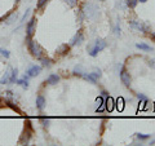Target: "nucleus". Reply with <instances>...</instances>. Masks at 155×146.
<instances>
[{
    "label": "nucleus",
    "instance_id": "obj_15",
    "mask_svg": "<svg viewBox=\"0 0 155 146\" xmlns=\"http://www.w3.org/2000/svg\"><path fill=\"white\" fill-rule=\"evenodd\" d=\"M9 78H10V73L7 71V73L3 75V78L0 79V84H7V83H9Z\"/></svg>",
    "mask_w": 155,
    "mask_h": 146
},
{
    "label": "nucleus",
    "instance_id": "obj_11",
    "mask_svg": "<svg viewBox=\"0 0 155 146\" xmlns=\"http://www.w3.org/2000/svg\"><path fill=\"white\" fill-rule=\"evenodd\" d=\"M68 49H70V45H67V44H62V45L57 49V53L61 54V56H65V54L68 53Z\"/></svg>",
    "mask_w": 155,
    "mask_h": 146
},
{
    "label": "nucleus",
    "instance_id": "obj_4",
    "mask_svg": "<svg viewBox=\"0 0 155 146\" xmlns=\"http://www.w3.org/2000/svg\"><path fill=\"white\" fill-rule=\"evenodd\" d=\"M120 79H121V83H123L126 87H129L131 83H132L131 74L126 70V67H121V70H120Z\"/></svg>",
    "mask_w": 155,
    "mask_h": 146
},
{
    "label": "nucleus",
    "instance_id": "obj_14",
    "mask_svg": "<svg viewBox=\"0 0 155 146\" xmlns=\"http://www.w3.org/2000/svg\"><path fill=\"white\" fill-rule=\"evenodd\" d=\"M39 59H40L41 66H43V67H49L50 65H52V59L48 58V57H40Z\"/></svg>",
    "mask_w": 155,
    "mask_h": 146
},
{
    "label": "nucleus",
    "instance_id": "obj_32",
    "mask_svg": "<svg viewBox=\"0 0 155 146\" xmlns=\"http://www.w3.org/2000/svg\"><path fill=\"white\" fill-rule=\"evenodd\" d=\"M115 34L116 35H120V27H119V25L115 27Z\"/></svg>",
    "mask_w": 155,
    "mask_h": 146
},
{
    "label": "nucleus",
    "instance_id": "obj_27",
    "mask_svg": "<svg viewBox=\"0 0 155 146\" xmlns=\"http://www.w3.org/2000/svg\"><path fill=\"white\" fill-rule=\"evenodd\" d=\"M41 124H43L44 128H48V126H49V119L48 118H41Z\"/></svg>",
    "mask_w": 155,
    "mask_h": 146
},
{
    "label": "nucleus",
    "instance_id": "obj_20",
    "mask_svg": "<svg viewBox=\"0 0 155 146\" xmlns=\"http://www.w3.org/2000/svg\"><path fill=\"white\" fill-rule=\"evenodd\" d=\"M91 75L97 80V79H100V78H101L102 73H101V70H100V68H94V70H93V73H91Z\"/></svg>",
    "mask_w": 155,
    "mask_h": 146
},
{
    "label": "nucleus",
    "instance_id": "obj_18",
    "mask_svg": "<svg viewBox=\"0 0 155 146\" xmlns=\"http://www.w3.org/2000/svg\"><path fill=\"white\" fill-rule=\"evenodd\" d=\"M17 84H20L21 87H23L25 89H27L29 88V82H27V79H25V78H22V79H20V80H17Z\"/></svg>",
    "mask_w": 155,
    "mask_h": 146
},
{
    "label": "nucleus",
    "instance_id": "obj_13",
    "mask_svg": "<svg viewBox=\"0 0 155 146\" xmlns=\"http://www.w3.org/2000/svg\"><path fill=\"white\" fill-rule=\"evenodd\" d=\"M17 78H18V70H17V68H12L9 83H16L17 82Z\"/></svg>",
    "mask_w": 155,
    "mask_h": 146
},
{
    "label": "nucleus",
    "instance_id": "obj_24",
    "mask_svg": "<svg viewBox=\"0 0 155 146\" xmlns=\"http://www.w3.org/2000/svg\"><path fill=\"white\" fill-rule=\"evenodd\" d=\"M83 68H82V66H76L75 68H74V75H83V73H84V71H82Z\"/></svg>",
    "mask_w": 155,
    "mask_h": 146
},
{
    "label": "nucleus",
    "instance_id": "obj_26",
    "mask_svg": "<svg viewBox=\"0 0 155 146\" xmlns=\"http://www.w3.org/2000/svg\"><path fill=\"white\" fill-rule=\"evenodd\" d=\"M65 1H66L67 3V5H68V7H76V5H78V0H65Z\"/></svg>",
    "mask_w": 155,
    "mask_h": 146
},
{
    "label": "nucleus",
    "instance_id": "obj_10",
    "mask_svg": "<svg viewBox=\"0 0 155 146\" xmlns=\"http://www.w3.org/2000/svg\"><path fill=\"white\" fill-rule=\"evenodd\" d=\"M58 82H59V76L57 75V74H50L45 83H48V84H50V85H56Z\"/></svg>",
    "mask_w": 155,
    "mask_h": 146
},
{
    "label": "nucleus",
    "instance_id": "obj_25",
    "mask_svg": "<svg viewBox=\"0 0 155 146\" xmlns=\"http://www.w3.org/2000/svg\"><path fill=\"white\" fill-rule=\"evenodd\" d=\"M0 54H1L3 57H5V58H9L10 57L9 50H7V49H1V48H0Z\"/></svg>",
    "mask_w": 155,
    "mask_h": 146
},
{
    "label": "nucleus",
    "instance_id": "obj_38",
    "mask_svg": "<svg viewBox=\"0 0 155 146\" xmlns=\"http://www.w3.org/2000/svg\"><path fill=\"white\" fill-rule=\"evenodd\" d=\"M16 1H20V0H16Z\"/></svg>",
    "mask_w": 155,
    "mask_h": 146
},
{
    "label": "nucleus",
    "instance_id": "obj_8",
    "mask_svg": "<svg viewBox=\"0 0 155 146\" xmlns=\"http://www.w3.org/2000/svg\"><path fill=\"white\" fill-rule=\"evenodd\" d=\"M114 107H115V100L112 97L107 96L105 98V110L109 112H111L112 110H114Z\"/></svg>",
    "mask_w": 155,
    "mask_h": 146
},
{
    "label": "nucleus",
    "instance_id": "obj_36",
    "mask_svg": "<svg viewBox=\"0 0 155 146\" xmlns=\"http://www.w3.org/2000/svg\"><path fill=\"white\" fill-rule=\"evenodd\" d=\"M150 145H155V140H153V141L150 142Z\"/></svg>",
    "mask_w": 155,
    "mask_h": 146
},
{
    "label": "nucleus",
    "instance_id": "obj_35",
    "mask_svg": "<svg viewBox=\"0 0 155 146\" xmlns=\"http://www.w3.org/2000/svg\"><path fill=\"white\" fill-rule=\"evenodd\" d=\"M150 38L153 39L154 41H155V32H150Z\"/></svg>",
    "mask_w": 155,
    "mask_h": 146
},
{
    "label": "nucleus",
    "instance_id": "obj_22",
    "mask_svg": "<svg viewBox=\"0 0 155 146\" xmlns=\"http://www.w3.org/2000/svg\"><path fill=\"white\" fill-rule=\"evenodd\" d=\"M5 105H7L8 107H10L12 110H17V111H20V110H18V107H17V105H14V103L12 102L10 100H5Z\"/></svg>",
    "mask_w": 155,
    "mask_h": 146
},
{
    "label": "nucleus",
    "instance_id": "obj_29",
    "mask_svg": "<svg viewBox=\"0 0 155 146\" xmlns=\"http://www.w3.org/2000/svg\"><path fill=\"white\" fill-rule=\"evenodd\" d=\"M29 14H30V9H27V10L25 12V14H23V16H22V18H21V21H22V22H23V21L26 20V17L29 16Z\"/></svg>",
    "mask_w": 155,
    "mask_h": 146
},
{
    "label": "nucleus",
    "instance_id": "obj_33",
    "mask_svg": "<svg viewBox=\"0 0 155 146\" xmlns=\"http://www.w3.org/2000/svg\"><path fill=\"white\" fill-rule=\"evenodd\" d=\"M101 96H102V97H107V96H109V92L102 91V92H101Z\"/></svg>",
    "mask_w": 155,
    "mask_h": 146
},
{
    "label": "nucleus",
    "instance_id": "obj_19",
    "mask_svg": "<svg viewBox=\"0 0 155 146\" xmlns=\"http://www.w3.org/2000/svg\"><path fill=\"white\" fill-rule=\"evenodd\" d=\"M82 76H83V78H84L85 80H88V82H91V83H92V84H96V83H97V80H96V79H94V78H93V76H92V75H91V74H83V75H82Z\"/></svg>",
    "mask_w": 155,
    "mask_h": 146
},
{
    "label": "nucleus",
    "instance_id": "obj_28",
    "mask_svg": "<svg viewBox=\"0 0 155 146\" xmlns=\"http://www.w3.org/2000/svg\"><path fill=\"white\" fill-rule=\"evenodd\" d=\"M96 102H97V105H98V106H101V105H103V103H105V100H103V97H102V96H100V97H97Z\"/></svg>",
    "mask_w": 155,
    "mask_h": 146
},
{
    "label": "nucleus",
    "instance_id": "obj_16",
    "mask_svg": "<svg viewBox=\"0 0 155 146\" xmlns=\"http://www.w3.org/2000/svg\"><path fill=\"white\" fill-rule=\"evenodd\" d=\"M136 47L138 49H142V50H153V48H151L150 45H147V44H145V43H137Z\"/></svg>",
    "mask_w": 155,
    "mask_h": 146
},
{
    "label": "nucleus",
    "instance_id": "obj_12",
    "mask_svg": "<svg viewBox=\"0 0 155 146\" xmlns=\"http://www.w3.org/2000/svg\"><path fill=\"white\" fill-rule=\"evenodd\" d=\"M115 106H116V109H118L119 111H123V109H124V98L119 97L118 100L115 101Z\"/></svg>",
    "mask_w": 155,
    "mask_h": 146
},
{
    "label": "nucleus",
    "instance_id": "obj_9",
    "mask_svg": "<svg viewBox=\"0 0 155 146\" xmlns=\"http://www.w3.org/2000/svg\"><path fill=\"white\" fill-rule=\"evenodd\" d=\"M36 107L40 111H43L44 107H45V98H44V96H41V94H39L36 97Z\"/></svg>",
    "mask_w": 155,
    "mask_h": 146
},
{
    "label": "nucleus",
    "instance_id": "obj_3",
    "mask_svg": "<svg viewBox=\"0 0 155 146\" xmlns=\"http://www.w3.org/2000/svg\"><path fill=\"white\" fill-rule=\"evenodd\" d=\"M131 26L133 29H137L140 31H144V32H150V26L145 22H140V21H131Z\"/></svg>",
    "mask_w": 155,
    "mask_h": 146
},
{
    "label": "nucleus",
    "instance_id": "obj_30",
    "mask_svg": "<svg viewBox=\"0 0 155 146\" xmlns=\"http://www.w3.org/2000/svg\"><path fill=\"white\" fill-rule=\"evenodd\" d=\"M149 66L153 67V68H155V58H154V59H150V61H149Z\"/></svg>",
    "mask_w": 155,
    "mask_h": 146
},
{
    "label": "nucleus",
    "instance_id": "obj_5",
    "mask_svg": "<svg viewBox=\"0 0 155 146\" xmlns=\"http://www.w3.org/2000/svg\"><path fill=\"white\" fill-rule=\"evenodd\" d=\"M35 25H36V18H35V17H32V18L27 22V25H26V35H27V36L32 38L34 31H35Z\"/></svg>",
    "mask_w": 155,
    "mask_h": 146
},
{
    "label": "nucleus",
    "instance_id": "obj_31",
    "mask_svg": "<svg viewBox=\"0 0 155 146\" xmlns=\"http://www.w3.org/2000/svg\"><path fill=\"white\" fill-rule=\"evenodd\" d=\"M137 98H138V100H147V98H146L145 96H144V94H140V93H137Z\"/></svg>",
    "mask_w": 155,
    "mask_h": 146
},
{
    "label": "nucleus",
    "instance_id": "obj_1",
    "mask_svg": "<svg viewBox=\"0 0 155 146\" xmlns=\"http://www.w3.org/2000/svg\"><path fill=\"white\" fill-rule=\"evenodd\" d=\"M25 41H26V44H27V48L30 50V53L32 54V57H35V58L43 57L44 49H43V47H41L40 44H38L35 40H32L31 36H27V35H26Z\"/></svg>",
    "mask_w": 155,
    "mask_h": 146
},
{
    "label": "nucleus",
    "instance_id": "obj_23",
    "mask_svg": "<svg viewBox=\"0 0 155 146\" xmlns=\"http://www.w3.org/2000/svg\"><path fill=\"white\" fill-rule=\"evenodd\" d=\"M48 1H49V0H39V1L36 3V8H38V9H43L44 5H45Z\"/></svg>",
    "mask_w": 155,
    "mask_h": 146
},
{
    "label": "nucleus",
    "instance_id": "obj_6",
    "mask_svg": "<svg viewBox=\"0 0 155 146\" xmlns=\"http://www.w3.org/2000/svg\"><path fill=\"white\" fill-rule=\"evenodd\" d=\"M83 40H84V36H83V30H79V31H78L76 34L73 36L70 45H76V44H78V45H80Z\"/></svg>",
    "mask_w": 155,
    "mask_h": 146
},
{
    "label": "nucleus",
    "instance_id": "obj_17",
    "mask_svg": "<svg viewBox=\"0 0 155 146\" xmlns=\"http://www.w3.org/2000/svg\"><path fill=\"white\" fill-rule=\"evenodd\" d=\"M126 4L131 8V9H135L137 7V4H138V0H126Z\"/></svg>",
    "mask_w": 155,
    "mask_h": 146
},
{
    "label": "nucleus",
    "instance_id": "obj_21",
    "mask_svg": "<svg viewBox=\"0 0 155 146\" xmlns=\"http://www.w3.org/2000/svg\"><path fill=\"white\" fill-rule=\"evenodd\" d=\"M136 136L140 141H145V140H149L151 137V135H145V133H137Z\"/></svg>",
    "mask_w": 155,
    "mask_h": 146
},
{
    "label": "nucleus",
    "instance_id": "obj_2",
    "mask_svg": "<svg viewBox=\"0 0 155 146\" xmlns=\"http://www.w3.org/2000/svg\"><path fill=\"white\" fill-rule=\"evenodd\" d=\"M105 48H106V41L103 39H97L96 43H94V47L89 49V54H91L92 57H96L98 54V52H101V50Z\"/></svg>",
    "mask_w": 155,
    "mask_h": 146
},
{
    "label": "nucleus",
    "instance_id": "obj_34",
    "mask_svg": "<svg viewBox=\"0 0 155 146\" xmlns=\"http://www.w3.org/2000/svg\"><path fill=\"white\" fill-rule=\"evenodd\" d=\"M5 93H7V96H8V97H12V96H13V92H12V91H7Z\"/></svg>",
    "mask_w": 155,
    "mask_h": 146
},
{
    "label": "nucleus",
    "instance_id": "obj_37",
    "mask_svg": "<svg viewBox=\"0 0 155 146\" xmlns=\"http://www.w3.org/2000/svg\"><path fill=\"white\" fill-rule=\"evenodd\" d=\"M138 1H140V3H146L147 0H138Z\"/></svg>",
    "mask_w": 155,
    "mask_h": 146
},
{
    "label": "nucleus",
    "instance_id": "obj_7",
    "mask_svg": "<svg viewBox=\"0 0 155 146\" xmlns=\"http://www.w3.org/2000/svg\"><path fill=\"white\" fill-rule=\"evenodd\" d=\"M40 71H41V66H36V65H32V66L30 67L27 71H26V74H27L30 78H35V76H38L39 74H40Z\"/></svg>",
    "mask_w": 155,
    "mask_h": 146
}]
</instances>
